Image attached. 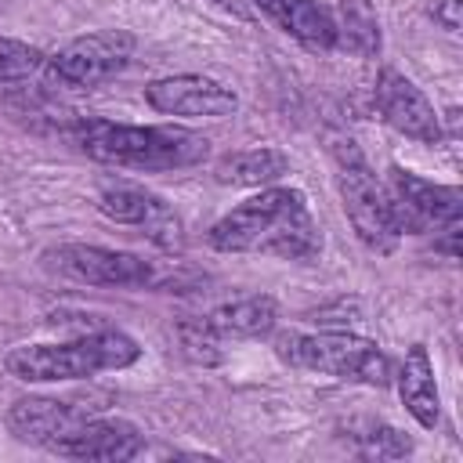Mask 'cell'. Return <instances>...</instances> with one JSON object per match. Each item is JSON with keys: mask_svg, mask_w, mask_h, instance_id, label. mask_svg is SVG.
<instances>
[{"mask_svg": "<svg viewBox=\"0 0 463 463\" xmlns=\"http://www.w3.org/2000/svg\"><path fill=\"white\" fill-rule=\"evenodd\" d=\"M206 242L217 253H264L279 260H315L322 253V232L300 188H260L213 221Z\"/></svg>", "mask_w": 463, "mask_h": 463, "instance_id": "obj_1", "label": "cell"}, {"mask_svg": "<svg viewBox=\"0 0 463 463\" xmlns=\"http://www.w3.org/2000/svg\"><path fill=\"white\" fill-rule=\"evenodd\" d=\"M69 137L94 163L119 166V170H145V174L195 166L210 152V141L188 127H174V123L137 127V123L105 119V116H87L72 123Z\"/></svg>", "mask_w": 463, "mask_h": 463, "instance_id": "obj_2", "label": "cell"}, {"mask_svg": "<svg viewBox=\"0 0 463 463\" xmlns=\"http://www.w3.org/2000/svg\"><path fill=\"white\" fill-rule=\"evenodd\" d=\"M141 358V347L123 329H94L65 344H25L7 351L4 369L22 383L87 380L109 369H127Z\"/></svg>", "mask_w": 463, "mask_h": 463, "instance_id": "obj_3", "label": "cell"}, {"mask_svg": "<svg viewBox=\"0 0 463 463\" xmlns=\"http://www.w3.org/2000/svg\"><path fill=\"white\" fill-rule=\"evenodd\" d=\"M279 354L297 365L333 380H351L365 387H387L394 369L376 340L358 336L351 329H322V333H282Z\"/></svg>", "mask_w": 463, "mask_h": 463, "instance_id": "obj_4", "label": "cell"}, {"mask_svg": "<svg viewBox=\"0 0 463 463\" xmlns=\"http://www.w3.org/2000/svg\"><path fill=\"white\" fill-rule=\"evenodd\" d=\"M336 188H340L344 213H347L354 235L362 239V246L373 253H391L398 246L402 232L394 224L383 184L376 181V174L369 170V163L362 159L354 141L336 145Z\"/></svg>", "mask_w": 463, "mask_h": 463, "instance_id": "obj_5", "label": "cell"}, {"mask_svg": "<svg viewBox=\"0 0 463 463\" xmlns=\"http://www.w3.org/2000/svg\"><path fill=\"white\" fill-rule=\"evenodd\" d=\"M137 36L127 29H98V33H83L76 40H69L65 47H58L54 54H47L43 61V76L54 87H69V90H87L98 87L112 76H119L130 58H134Z\"/></svg>", "mask_w": 463, "mask_h": 463, "instance_id": "obj_6", "label": "cell"}, {"mask_svg": "<svg viewBox=\"0 0 463 463\" xmlns=\"http://www.w3.org/2000/svg\"><path fill=\"white\" fill-rule=\"evenodd\" d=\"M47 264L83 286H116V289H166L170 275L156 268L152 260L127 253V250H109V246H87V242H65L47 250Z\"/></svg>", "mask_w": 463, "mask_h": 463, "instance_id": "obj_7", "label": "cell"}, {"mask_svg": "<svg viewBox=\"0 0 463 463\" xmlns=\"http://www.w3.org/2000/svg\"><path fill=\"white\" fill-rule=\"evenodd\" d=\"M383 192H387L398 232L423 235V232H434V228H445V224H459L463 192L456 184H434V181H427V177L394 163L387 170Z\"/></svg>", "mask_w": 463, "mask_h": 463, "instance_id": "obj_8", "label": "cell"}, {"mask_svg": "<svg viewBox=\"0 0 463 463\" xmlns=\"http://www.w3.org/2000/svg\"><path fill=\"white\" fill-rule=\"evenodd\" d=\"M145 101L163 112V116H181V119H224L239 109V94L203 72H177L152 80L145 87Z\"/></svg>", "mask_w": 463, "mask_h": 463, "instance_id": "obj_9", "label": "cell"}, {"mask_svg": "<svg viewBox=\"0 0 463 463\" xmlns=\"http://www.w3.org/2000/svg\"><path fill=\"white\" fill-rule=\"evenodd\" d=\"M373 101H376V112L383 116V123L420 145H438L441 141V116L434 112V105L427 101V94L402 72L394 69H383L376 76V87H373Z\"/></svg>", "mask_w": 463, "mask_h": 463, "instance_id": "obj_10", "label": "cell"}, {"mask_svg": "<svg viewBox=\"0 0 463 463\" xmlns=\"http://www.w3.org/2000/svg\"><path fill=\"white\" fill-rule=\"evenodd\" d=\"M101 405L80 402V398H18L4 423L7 430L25 441V445H40V449H54L61 438H69L87 416H94Z\"/></svg>", "mask_w": 463, "mask_h": 463, "instance_id": "obj_11", "label": "cell"}, {"mask_svg": "<svg viewBox=\"0 0 463 463\" xmlns=\"http://www.w3.org/2000/svg\"><path fill=\"white\" fill-rule=\"evenodd\" d=\"M145 449V434L137 423L119 416H87L69 438H61L51 452L69 459H94V463H123Z\"/></svg>", "mask_w": 463, "mask_h": 463, "instance_id": "obj_12", "label": "cell"}, {"mask_svg": "<svg viewBox=\"0 0 463 463\" xmlns=\"http://www.w3.org/2000/svg\"><path fill=\"white\" fill-rule=\"evenodd\" d=\"M98 210L116 221V224H137V228H148L152 239L159 242H174L177 239V217L170 213V206L141 188V184H130V181H105L98 184V195H94Z\"/></svg>", "mask_w": 463, "mask_h": 463, "instance_id": "obj_13", "label": "cell"}, {"mask_svg": "<svg viewBox=\"0 0 463 463\" xmlns=\"http://www.w3.org/2000/svg\"><path fill=\"white\" fill-rule=\"evenodd\" d=\"M253 7L304 51H333L340 43V22L318 0H253Z\"/></svg>", "mask_w": 463, "mask_h": 463, "instance_id": "obj_14", "label": "cell"}, {"mask_svg": "<svg viewBox=\"0 0 463 463\" xmlns=\"http://www.w3.org/2000/svg\"><path fill=\"white\" fill-rule=\"evenodd\" d=\"M398 394H402V405L409 409V416L434 430L438 420H441V398H438V383H434V362L427 354L423 344H412L405 351V362L398 369Z\"/></svg>", "mask_w": 463, "mask_h": 463, "instance_id": "obj_15", "label": "cell"}, {"mask_svg": "<svg viewBox=\"0 0 463 463\" xmlns=\"http://www.w3.org/2000/svg\"><path fill=\"white\" fill-rule=\"evenodd\" d=\"M289 170V159L286 152L279 148H242V152H228L217 159L213 174L221 184H235V188H268L275 184L282 174Z\"/></svg>", "mask_w": 463, "mask_h": 463, "instance_id": "obj_16", "label": "cell"}, {"mask_svg": "<svg viewBox=\"0 0 463 463\" xmlns=\"http://www.w3.org/2000/svg\"><path fill=\"white\" fill-rule=\"evenodd\" d=\"M206 318L221 336H264L279 322V304L268 293H250L213 307Z\"/></svg>", "mask_w": 463, "mask_h": 463, "instance_id": "obj_17", "label": "cell"}, {"mask_svg": "<svg viewBox=\"0 0 463 463\" xmlns=\"http://www.w3.org/2000/svg\"><path fill=\"white\" fill-rule=\"evenodd\" d=\"M174 336L181 344V354L195 365H217L221 362V333L210 326V318H181L174 326Z\"/></svg>", "mask_w": 463, "mask_h": 463, "instance_id": "obj_18", "label": "cell"}, {"mask_svg": "<svg viewBox=\"0 0 463 463\" xmlns=\"http://www.w3.org/2000/svg\"><path fill=\"white\" fill-rule=\"evenodd\" d=\"M47 54L25 40H14V36H0V83H18V80H29L43 69Z\"/></svg>", "mask_w": 463, "mask_h": 463, "instance_id": "obj_19", "label": "cell"}, {"mask_svg": "<svg viewBox=\"0 0 463 463\" xmlns=\"http://www.w3.org/2000/svg\"><path fill=\"white\" fill-rule=\"evenodd\" d=\"M354 445L365 459H402L412 452V441L387 423H365V430L354 434Z\"/></svg>", "mask_w": 463, "mask_h": 463, "instance_id": "obj_20", "label": "cell"}, {"mask_svg": "<svg viewBox=\"0 0 463 463\" xmlns=\"http://www.w3.org/2000/svg\"><path fill=\"white\" fill-rule=\"evenodd\" d=\"M427 14L445 29V33H459L463 25V0H430Z\"/></svg>", "mask_w": 463, "mask_h": 463, "instance_id": "obj_21", "label": "cell"}]
</instances>
